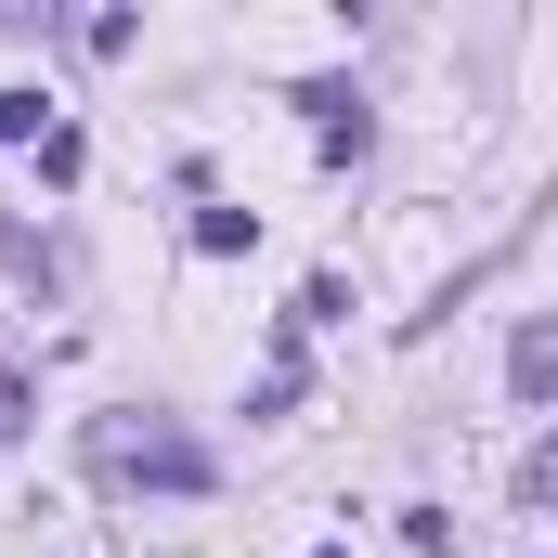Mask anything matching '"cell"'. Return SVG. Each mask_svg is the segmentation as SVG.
Here are the masks:
<instances>
[{
	"mask_svg": "<svg viewBox=\"0 0 558 558\" xmlns=\"http://www.w3.org/2000/svg\"><path fill=\"white\" fill-rule=\"evenodd\" d=\"M92 468H105V481H156V494H208V454L169 416H105L92 428Z\"/></svg>",
	"mask_w": 558,
	"mask_h": 558,
	"instance_id": "cell-1",
	"label": "cell"
},
{
	"mask_svg": "<svg viewBox=\"0 0 558 558\" xmlns=\"http://www.w3.org/2000/svg\"><path fill=\"white\" fill-rule=\"evenodd\" d=\"M507 390H520V403H546V390H558V325H520V351H507Z\"/></svg>",
	"mask_w": 558,
	"mask_h": 558,
	"instance_id": "cell-2",
	"label": "cell"
},
{
	"mask_svg": "<svg viewBox=\"0 0 558 558\" xmlns=\"http://www.w3.org/2000/svg\"><path fill=\"white\" fill-rule=\"evenodd\" d=\"M247 234H260V221H247V208H195V247H208V260H234V247H247Z\"/></svg>",
	"mask_w": 558,
	"mask_h": 558,
	"instance_id": "cell-3",
	"label": "cell"
},
{
	"mask_svg": "<svg viewBox=\"0 0 558 558\" xmlns=\"http://www.w3.org/2000/svg\"><path fill=\"white\" fill-rule=\"evenodd\" d=\"M26 416H39V390H26V377H0V441H26Z\"/></svg>",
	"mask_w": 558,
	"mask_h": 558,
	"instance_id": "cell-4",
	"label": "cell"
},
{
	"mask_svg": "<svg viewBox=\"0 0 558 558\" xmlns=\"http://www.w3.org/2000/svg\"><path fill=\"white\" fill-rule=\"evenodd\" d=\"M0 143H39V92H0Z\"/></svg>",
	"mask_w": 558,
	"mask_h": 558,
	"instance_id": "cell-5",
	"label": "cell"
},
{
	"mask_svg": "<svg viewBox=\"0 0 558 558\" xmlns=\"http://www.w3.org/2000/svg\"><path fill=\"white\" fill-rule=\"evenodd\" d=\"M312 558H351V546H312Z\"/></svg>",
	"mask_w": 558,
	"mask_h": 558,
	"instance_id": "cell-6",
	"label": "cell"
}]
</instances>
